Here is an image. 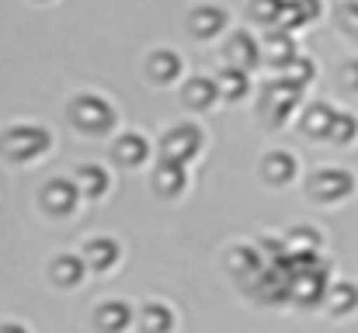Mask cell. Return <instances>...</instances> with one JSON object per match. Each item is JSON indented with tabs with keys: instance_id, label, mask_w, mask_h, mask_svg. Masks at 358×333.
<instances>
[{
	"instance_id": "obj_4",
	"label": "cell",
	"mask_w": 358,
	"mask_h": 333,
	"mask_svg": "<svg viewBox=\"0 0 358 333\" xmlns=\"http://www.w3.org/2000/svg\"><path fill=\"white\" fill-rule=\"evenodd\" d=\"M199 149H202V128L192 125V121H181V125L167 128L164 139H160V153L167 160H181L185 163V160L199 156Z\"/></svg>"
},
{
	"instance_id": "obj_2",
	"label": "cell",
	"mask_w": 358,
	"mask_h": 333,
	"mask_svg": "<svg viewBox=\"0 0 358 333\" xmlns=\"http://www.w3.org/2000/svg\"><path fill=\"white\" fill-rule=\"evenodd\" d=\"M70 118H73V125H77L80 132H91V135H101V132H108V128L115 125L112 105H108L105 98H98V94L77 98L73 108H70Z\"/></svg>"
},
{
	"instance_id": "obj_16",
	"label": "cell",
	"mask_w": 358,
	"mask_h": 333,
	"mask_svg": "<svg viewBox=\"0 0 358 333\" xmlns=\"http://www.w3.org/2000/svg\"><path fill=\"white\" fill-rule=\"evenodd\" d=\"M317 14H320V0H285L282 24H285V31H292V28H299V24L313 21Z\"/></svg>"
},
{
	"instance_id": "obj_1",
	"label": "cell",
	"mask_w": 358,
	"mask_h": 333,
	"mask_svg": "<svg viewBox=\"0 0 358 333\" xmlns=\"http://www.w3.org/2000/svg\"><path fill=\"white\" fill-rule=\"evenodd\" d=\"M299 94H303V87L292 84V80H285V77L275 80V84H268L264 94H261V118H264V125H271V128L285 125V118L299 105Z\"/></svg>"
},
{
	"instance_id": "obj_18",
	"label": "cell",
	"mask_w": 358,
	"mask_h": 333,
	"mask_svg": "<svg viewBox=\"0 0 358 333\" xmlns=\"http://www.w3.org/2000/svg\"><path fill=\"white\" fill-rule=\"evenodd\" d=\"M80 278H84V260L80 257H73V253L56 257V264H52V281L56 285L73 288V285H80Z\"/></svg>"
},
{
	"instance_id": "obj_28",
	"label": "cell",
	"mask_w": 358,
	"mask_h": 333,
	"mask_svg": "<svg viewBox=\"0 0 358 333\" xmlns=\"http://www.w3.org/2000/svg\"><path fill=\"white\" fill-rule=\"evenodd\" d=\"M338 21H341V28L358 38V0H348V3H341V14H338Z\"/></svg>"
},
{
	"instance_id": "obj_27",
	"label": "cell",
	"mask_w": 358,
	"mask_h": 333,
	"mask_svg": "<svg viewBox=\"0 0 358 333\" xmlns=\"http://www.w3.org/2000/svg\"><path fill=\"white\" fill-rule=\"evenodd\" d=\"M282 10H285V0H254L250 3V17L271 24V21H282Z\"/></svg>"
},
{
	"instance_id": "obj_5",
	"label": "cell",
	"mask_w": 358,
	"mask_h": 333,
	"mask_svg": "<svg viewBox=\"0 0 358 333\" xmlns=\"http://www.w3.org/2000/svg\"><path fill=\"white\" fill-rule=\"evenodd\" d=\"M355 191V177L348 170H338V167H324L310 177V195L317 202H341Z\"/></svg>"
},
{
	"instance_id": "obj_25",
	"label": "cell",
	"mask_w": 358,
	"mask_h": 333,
	"mask_svg": "<svg viewBox=\"0 0 358 333\" xmlns=\"http://www.w3.org/2000/svg\"><path fill=\"white\" fill-rule=\"evenodd\" d=\"M230 267L237 271L240 278H250V274L261 271V253L250 250V246H237V250L230 253Z\"/></svg>"
},
{
	"instance_id": "obj_19",
	"label": "cell",
	"mask_w": 358,
	"mask_h": 333,
	"mask_svg": "<svg viewBox=\"0 0 358 333\" xmlns=\"http://www.w3.org/2000/svg\"><path fill=\"white\" fill-rule=\"evenodd\" d=\"M264 56H268V63L285 66L289 59H296V45H292V38L285 31H271L268 42H264Z\"/></svg>"
},
{
	"instance_id": "obj_13",
	"label": "cell",
	"mask_w": 358,
	"mask_h": 333,
	"mask_svg": "<svg viewBox=\"0 0 358 333\" xmlns=\"http://www.w3.org/2000/svg\"><path fill=\"white\" fill-rule=\"evenodd\" d=\"M84 253H87V264H91L94 271H108V267H115V264H119V243H115V239H108V236L91 239V243L84 246Z\"/></svg>"
},
{
	"instance_id": "obj_3",
	"label": "cell",
	"mask_w": 358,
	"mask_h": 333,
	"mask_svg": "<svg viewBox=\"0 0 358 333\" xmlns=\"http://www.w3.org/2000/svg\"><path fill=\"white\" fill-rule=\"evenodd\" d=\"M3 149L10 160H35L38 153L49 149V132L38 125H14L3 135Z\"/></svg>"
},
{
	"instance_id": "obj_6",
	"label": "cell",
	"mask_w": 358,
	"mask_h": 333,
	"mask_svg": "<svg viewBox=\"0 0 358 333\" xmlns=\"http://www.w3.org/2000/svg\"><path fill=\"white\" fill-rule=\"evenodd\" d=\"M80 202V188L73 181H49L45 191H42V205L52 212V216H70Z\"/></svg>"
},
{
	"instance_id": "obj_24",
	"label": "cell",
	"mask_w": 358,
	"mask_h": 333,
	"mask_svg": "<svg viewBox=\"0 0 358 333\" xmlns=\"http://www.w3.org/2000/svg\"><path fill=\"white\" fill-rule=\"evenodd\" d=\"M355 135H358V118L355 114H348V111H338L327 139L338 142V146H348V142H355Z\"/></svg>"
},
{
	"instance_id": "obj_14",
	"label": "cell",
	"mask_w": 358,
	"mask_h": 333,
	"mask_svg": "<svg viewBox=\"0 0 358 333\" xmlns=\"http://www.w3.org/2000/svg\"><path fill=\"white\" fill-rule=\"evenodd\" d=\"M334 114L338 111L331 108V105H324V101H317V105H310L306 114H303V132L306 135H331V125H334Z\"/></svg>"
},
{
	"instance_id": "obj_17",
	"label": "cell",
	"mask_w": 358,
	"mask_h": 333,
	"mask_svg": "<svg viewBox=\"0 0 358 333\" xmlns=\"http://www.w3.org/2000/svg\"><path fill=\"white\" fill-rule=\"evenodd\" d=\"M129 323H132V309L125 302H105L98 309V327L105 333H122Z\"/></svg>"
},
{
	"instance_id": "obj_21",
	"label": "cell",
	"mask_w": 358,
	"mask_h": 333,
	"mask_svg": "<svg viewBox=\"0 0 358 333\" xmlns=\"http://www.w3.org/2000/svg\"><path fill=\"white\" fill-rule=\"evenodd\" d=\"M139 327H143V333H167L174 327V316H171L167 306L150 302V306L143 309V316H139Z\"/></svg>"
},
{
	"instance_id": "obj_23",
	"label": "cell",
	"mask_w": 358,
	"mask_h": 333,
	"mask_svg": "<svg viewBox=\"0 0 358 333\" xmlns=\"http://www.w3.org/2000/svg\"><path fill=\"white\" fill-rule=\"evenodd\" d=\"M247 70H240V66H227L223 70V77H220V94H227L230 101H240L243 94H247Z\"/></svg>"
},
{
	"instance_id": "obj_22",
	"label": "cell",
	"mask_w": 358,
	"mask_h": 333,
	"mask_svg": "<svg viewBox=\"0 0 358 333\" xmlns=\"http://www.w3.org/2000/svg\"><path fill=\"white\" fill-rule=\"evenodd\" d=\"M77 184H80V191L87 198H101L108 191V174L101 167H80L77 170Z\"/></svg>"
},
{
	"instance_id": "obj_11",
	"label": "cell",
	"mask_w": 358,
	"mask_h": 333,
	"mask_svg": "<svg viewBox=\"0 0 358 333\" xmlns=\"http://www.w3.org/2000/svg\"><path fill=\"white\" fill-rule=\"evenodd\" d=\"M227 59H230V66L254 70V66H257V42H254L247 31H237V35L227 42Z\"/></svg>"
},
{
	"instance_id": "obj_20",
	"label": "cell",
	"mask_w": 358,
	"mask_h": 333,
	"mask_svg": "<svg viewBox=\"0 0 358 333\" xmlns=\"http://www.w3.org/2000/svg\"><path fill=\"white\" fill-rule=\"evenodd\" d=\"M327 306L341 316V313H352L358 306V285L352 281H338V285H331L327 288Z\"/></svg>"
},
{
	"instance_id": "obj_12",
	"label": "cell",
	"mask_w": 358,
	"mask_h": 333,
	"mask_svg": "<svg viewBox=\"0 0 358 333\" xmlns=\"http://www.w3.org/2000/svg\"><path fill=\"white\" fill-rule=\"evenodd\" d=\"M216 98H220V80L192 77V80L185 84V105H188V108H209Z\"/></svg>"
},
{
	"instance_id": "obj_7",
	"label": "cell",
	"mask_w": 358,
	"mask_h": 333,
	"mask_svg": "<svg viewBox=\"0 0 358 333\" xmlns=\"http://www.w3.org/2000/svg\"><path fill=\"white\" fill-rule=\"evenodd\" d=\"M153 184H157V191L164 195V198H174V195H181L185 191V184H188V174H185V163L181 160H160V167H157V174H153Z\"/></svg>"
},
{
	"instance_id": "obj_31",
	"label": "cell",
	"mask_w": 358,
	"mask_h": 333,
	"mask_svg": "<svg viewBox=\"0 0 358 333\" xmlns=\"http://www.w3.org/2000/svg\"><path fill=\"white\" fill-rule=\"evenodd\" d=\"M0 333H28L24 327H17V323H7V327H0Z\"/></svg>"
},
{
	"instance_id": "obj_29",
	"label": "cell",
	"mask_w": 358,
	"mask_h": 333,
	"mask_svg": "<svg viewBox=\"0 0 358 333\" xmlns=\"http://www.w3.org/2000/svg\"><path fill=\"white\" fill-rule=\"evenodd\" d=\"M341 80H345L348 91H358V59H352V63L341 66Z\"/></svg>"
},
{
	"instance_id": "obj_26",
	"label": "cell",
	"mask_w": 358,
	"mask_h": 333,
	"mask_svg": "<svg viewBox=\"0 0 358 333\" xmlns=\"http://www.w3.org/2000/svg\"><path fill=\"white\" fill-rule=\"evenodd\" d=\"M282 70H285V80H292V84H299V87H306V84L313 80V73H317V66H313L310 59H303V56L289 59Z\"/></svg>"
},
{
	"instance_id": "obj_9",
	"label": "cell",
	"mask_w": 358,
	"mask_h": 333,
	"mask_svg": "<svg viewBox=\"0 0 358 333\" xmlns=\"http://www.w3.org/2000/svg\"><path fill=\"white\" fill-rule=\"evenodd\" d=\"M146 139L143 135H136V132H125L115 139V146H112V156L119 160L122 167H139L143 160H146Z\"/></svg>"
},
{
	"instance_id": "obj_10",
	"label": "cell",
	"mask_w": 358,
	"mask_h": 333,
	"mask_svg": "<svg viewBox=\"0 0 358 333\" xmlns=\"http://www.w3.org/2000/svg\"><path fill=\"white\" fill-rule=\"evenodd\" d=\"M146 70L157 84H171L181 77V56L178 52H167V49H157L150 59H146Z\"/></svg>"
},
{
	"instance_id": "obj_30",
	"label": "cell",
	"mask_w": 358,
	"mask_h": 333,
	"mask_svg": "<svg viewBox=\"0 0 358 333\" xmlns=\"http://www.w3.org/2000/svg\"><path fill=\"white\" fill-rule=\"evenodd\" d=\"M292 243L299 246V250H313L320 239H317V232H310V229H296V236H292Z\"/></svg>"
},
{
	"instance_id": "obj_15",
	"label": "cell",
	"mask_w": 358,
	"mask_h": 333,
	"mask_svg": "<svg viewBox=\"0 0 358 333\" xmlns=\"http://www.w3.org/2000/svg\"><path fill=\"white\" fill-rule=\"evenodd\" d=\"M261 170H264V177L271 184H285V181L296 177V156L292 153H268L264 163H261Z\"/></svg>"
},
{
	"instance_id": "obj_8",
	"label": "cell",
	"mask_w": 358,
	"mask_h": 333,
	"mask_svg": "<svg viewBox=\"0 0 358 333\" xmlns=\"http://www.w3.org/2000/svg\"><path fill=\"white\" fill-rule=\"evenodd\" d=\"M223 24H227V10L216 7V3H202V7H195L188 14V28L199 38H213L216 31H223Z\"/></svg>"
}]
</instances>
